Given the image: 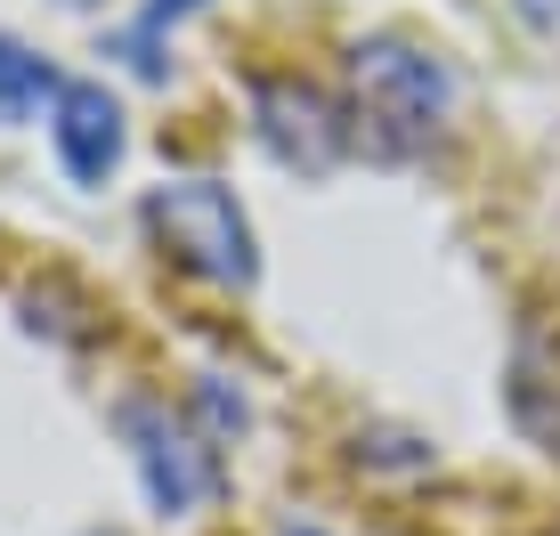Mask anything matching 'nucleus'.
<instances>
[{
    "label": "nucleus",
    "mask_w": 560,
    "mask_h": 536,
    "mask_svg": "<svg viewBox=\"0 0 560 536\" xmlns=\"http://www.w3.org/2000/svg\"><path fill=\"white\" fill-rule=\"evenodd\" d=\"M350 90H358V123L374 130L382 155H422L439 139L455 106V82L422 42L407 33H374V42L350 49Z\"/></svg>",
    "instance_id": "nucleus-1"
},
{
    "label": "nucleus",
    "mask_w": 560,
    "mask_h": 536,
    "mask_svg": "<svg viewBox=\"0 0 560 536\" xmlns=\"http://www.w3.org/2000/svg\"><path fill=\"white\" fill-rule=\"evenodd\" d=\"M147 236L163 244L187 277L228 284V293H244V284L260 277L253 220H244V203L228 196L220 179H163V187L147 196Z\"/></svg>",
    "instance_id": "nucleus-2"
},
{
    "label": "nucleus",
    "mask_w": 560,
    "mask_h": 536,
    "mask_svg": "<svg viewBox=\"0 0 560 536\" xmlns=\"http://www.w3.org/2000/svg\"><path fill=\"white\" fill-rule=\"evenodd\" d=\"M253 123H260L268 155L284 171H308V179H325V171L341 163V147H350V114L325 98L317 82H293V73L253 82Z\"/></svg>",
    "instance_id": "nucleus-3"
},
{
    "label": "nucleus",
    "mask_w": 560,
    "mask_h": 536,
    "mask_svg": "<svg viewBox=\"0 0 560 536\" xmlns=\"http://www.w3.org/2000/svg\"><path fill=\"white\" fill-rule=\"evenodd\" d=\"M122 431L130 447H139V471H147V496L163 512H196L211 488H220V455L203 447V431L187 423V415L154 407V398H139V407H122Z\"/></svg>",
    "instance_id": "nucleus-4"
},
{
    "label": "nucleus",
    "mask_w": 560,
    "mask_h": 536,
    "mask_svg": "<svg viewBox=\"0 0 560 536\" xmlns=\"http://www.w3.org/2000/svg\"><path fill=\"white\" fill-rule=\"evenodd\" d=\"M49 139L57 163H66L73 187H98L114 163H122V106H114L106 82H66L49 106Z\"/></svg>",
    "instance_id": "nucleus-5"
},
{
    "label": "nucleus",
    "mask_w": 560,
    "mask_h": 536,
    "mask_svg": "<svg viewBox=\"0 0 560 536\" xmlns=\"http://www.w3.org/2000/svg\"><path fill=\"white\" fill-rule=\"evenodd\" d=\"M57 90H66V73H57L42 49H25L16 33H0V130H16L42 106H57Z\"/></svg>",
    "instance_id": "nucleus-6"
},
{
    "label": "nucleus",
    "mask_w": 560,
    "mask_h": 536,
    "mask_svg": "<svg viewBox=\"0 0 560 536\" xmlns=\"http://www.w3.org/2000/svg\"><path fill=\"white\" fill-rule=\"evenodd\" d=\"M196 9H203V0H147V16L122 33V57L147 73V82H163V57H154V49H163V33L179 25V16H196Z\"/></svg>",
    "instance_id": "nucleus-7"
},
{
    "label": "nucleus",
    "mask_w": 560,
    "mask_h": 536,
    "mask_svg": "<svg viewBox=\"0 0 560 536\" xmlns=\"http://www.w3.org/2000/svg\"><path fill=\"white\" fill-rule=\"evenodd\" d=\"M520 16H536V25H552V16H560V0H520Z\"/></svg>",
    "instance_id": "nucleus-8"
}]
</instances>
